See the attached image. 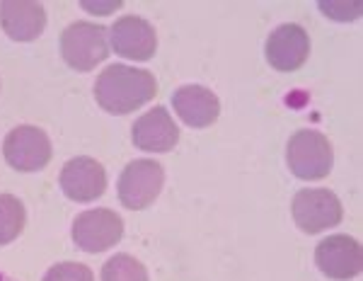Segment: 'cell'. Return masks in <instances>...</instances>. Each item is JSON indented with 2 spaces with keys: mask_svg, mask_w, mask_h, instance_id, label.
I'll use <instances>...</instances> for the list:
<instances>
[{
  "mask_svg": "<svg viewBox=\"0 0 363 281\" xmlns=\"http://www.w3.org/2000/svg\"><path fill=\"white\" fill-rule=\"evenodd\" d=\"M157 92V80L150 70L114 63L99 73L95 83L97 104L109 114H128L148 104Z\"/></svg>",
  "mask_w": 363,
  "mask_h": 281,
  "instance_id": "6da1fadb",
  "label": "cell"
},
{
  "mask_svg": "<svg viewBox=\"0 0 363 281\" xmlns=\"http://www.w3.org/2000/svg\"><path fill=\"white\" fill-rule=\"evenodd\" d=\"M286 162L298 180H325L335 165V150L325 133L301 128L286 145Z\"/></svg>",
  "mask_w": 363,
  "mask_h": 281,
  "instance_id": "7a4b0ae2",
  "label": "cell"
},
{
  "mask_svg": "<svg viewBox=\"0 0 363 281\" xmlns=\"http://www.w3.org/2000/svg\"><path fill=\"white\" fill-rule=\"evenodd\" d=\"M107 27L95 25V22H73L63 29L61 34V56L73 70L87 73L102 63L112 51L107 42Z\"/></svg>",
  "mask_w": 363,
  "mask_h": 281,
  "instance_id": "3957f363",
  "label": "cell"
},
{
  "mask_svg": "<svg viewBox=\"0 0 363 281\" xmlns=\"http://www.w3.org/2000/svg\"><path fill=\"white\" fill-rule=\"evenodd\" d=\"M296 226L308 236H318L332 226H339L344 219L342 202L330 189H301L291 202Z\"/></svg>",
  "mask_w": 363,
  "mask_h": 281,
  "instance_id": "277c9868",
  "label": "cell"
},
{
  "mask_svg": "<svg viewBox=\"0 0 363 281\" xmlns=\"http://www.w3.org/2000/svg\"><path fill=\"white\" fill-rule=\"evenodd\" d=\"M3 155L8 165L17 172H37L49 165L54 148H51V140L44 128L22 124L5 136Z\"/></svg>",
  "mask_w": 363,
  "mask_h": 281,
  "instance_id": "5b68a950",
  "label": "cell"
},
{
  "mask_svg": "<svg viewBox=\"0 0 363 281\" xmlns=\"http://www.w3.org/2000/svg\"><path fill=\"white\" fill-rule=\"evenodd\" d=\"M162 182H165V170L160 162L148 160V158L128 162L116 184L121 206L131 211L148 209L162 192Z\"/></svg>",
  "mask_w": 363,
  "mask_h": 281,
  "instance_id": "8992f818",
  "label": "cell"
},
{
  "mask_svg": "<svg viewBox=\"0 0 363 281\" xmlns=\"http://www.w3.org/2000/svg\"><path fill=\"white\" fill-rule=\"evenodd\" d=\"M73 243L80 250L90 255L104 253V250L114 248L121 238H124V221L112 209H90L83 211L78 219L73 221Z\"/></svg>",
  "mask_w": 363,
  "mask_h": 281,
  "instance_id": "52a82bcc",
  "label": "cell"
},
{
  "mask_svg": "<svg viewBox=\"0 0 363 281\" xmlns=\"http://www.w3.org/2000/svg\"><path fill=\"white\" fill-rule=\"evenodd\" d=\"M315 262L320 272L327 279L335 281H349L359 277L363 269V250L361 243L351 236L337 233V236L325 238L315 250Z\"/></svg>",
  "mask_w": 363,
  "mask_h": 281,
  "instance_id": "ba28073f",
  "label": "cell"
},
{
  "mask_svg": "<svg viewBox=\"0 0 363 281\" xmlns=\"http://www.w3.org/2000/svg\"><path fill=\"white\" fill-rule=\"evenodd\" d=\"M61 189L70 202L90 204L107 189V172L90 155L70 158L61 170Z\"/></svg>",
  "mask_w": 363,
  "mask_h": 281,
  "instance_id": "9c48e42d",
  "label": "cell"
},
{
  "mask_svg": "<svg viewBox=\"0 0 363 281\" xmlns=\"http://www.w3.org/2000/svg\"><path fill=\"white\" fill-rule=\"evenodd\" d=\"M267 63L281 73H294L303 68L310 56V37L301 25H281L269 34L264 44Z\"/></svg>",
  "mask_w": 363,
  "mask_h": 281,
  "instance_id": "30bf717a",
  "label": "cell"
},
{
  "mask_svg": "<svg viewBox=\"0 0 363 281\" xmlns=\"http://www.w3.org/2000/svg\"><path fill=\"white\" fill-rule=\"evenodd\" d=\"M112 49L128 61H150L157 49L155 27L138 15H124L109 29Z\"/></svg>",
  "mask_w": 363,
  "mask_h": 281,
  "instance_id": "8fae6325",
  "label": "cell"
},
{
  "mask_svg": "<svg viewBox=\"0 0 363 281\" xmlns=\"http://www.w3.org/2000/svg\"><path fill=\"white\" fill-rule=\"evenodd\" d=\"M131 138L136 148L145 153H167L179 143V128L165 107H155L136 119L131 126Z\"/></svg>",
  "mask_w": 363,
  "mask_h": 281,
  "instance_id": "7c38bea8",
  "label": "cell"
},
{
  "mask_svg": "<svg viewBox=\"0 0 363 281\" xmlns=\"http://www.w3.org/2000/svg\"><path fill=\"white\" fill-rule=\"evenodd\" d=\"M0 27L13 42H34L46 27V10L34 0H3Z\"/></svg>",
  "mask_w": 363,
  "mask_h": 281,
  "instance_id": "4fadbf2b",
  "label": "cell"
},
{
  "mask_svg": "<svg viewBox=\"0 0 363 281\" xmlns=\"http://www.w3.org/2000/svg\"><path fill=\"white\" fill-rule=\"evenodd\" d=\"M174 112L186 126L206 128L220 116V102L213 90L203 85H182L172 95Z\"/></svg>",
  "mask_w": 363,
  "mask_h": 281,
  "instance_id": "5bb4252c",
  "label": "cell"
},
{
  "mask_svg": "<svg viewBox=\"0 0 363 281\" xmlns=\"http://www.w3.org/2000/svg\"><path fill=\"white\" fill-rule=\"evenodd\" d=\"M25 204L13 194H0V245H10L25 231Z\"/></svg>",
  "mask_w": 363,
  "mask_h": 281,
  "instance_id": "9a60e30c",
  "label": "cell"
},
{
  "mask_svg": "<svg viewBox=\"0 0 363 281\" xmlns=\"http://www.w3.org/2000/svg\"><path fill=\"white\" fill-rule=\"evenodd\" d=\"M102 281H148V269L136 257L119 253L104 262Z\"/></svg>",
  "mask_w": 363,
  "mask_h": 281,
  "instance_id": "2e32d148",
  "label": "cell"
},
{
  "mask_svg": "<svg viewBox=\"0 0 363 281\" xmlns=\"http://www.w3.org/2000/svg\"><path fill=\"white\" fill-rule=\"evenodd\" d=\"M44 281H95V274L80 262H61L46 272Z\"/></svg>",
  "mask_w": 363,
  "mask_h": 281,
  "instance_id": "e0dca14e",
  "label": "cell"
},
{
  "mask_svg": "<svg viewBox=\"0 0 363 281\" xmlns=\"http://www.w3.org/2000/svg\"><path fill=\"white\" fill-rule=\"evenodd\" d=\"M320 8L325 10V15L332 17V20L349 22L361 15L363 3H320Z\"/></svg>",
  "mask_w": 363,
  "mask_h": 281,
  "instance_id": "ac0fdd59",
  "label": "cell"
},
{
  "mask_svg": "<svg viewBox=\"0 0 363 281\" xmlns=\"http://www.w3.org/2000/svg\"><path fill=\"white\" fill-rule=\"evenodd\" d=\"M85 10H92L95 15H109L112 10H119L121 8V0H116V3H83Z\"/></svg>",
  "mask_w": 363,
  "mask_h": 281,
  "instance_id": "d6986e66",
  "label": "cell"
},
{
  "mask_svg": "<svg viewBox=\"0 0 363 281\" xmlns=\"http://www.w3.org/2000/svg\"><path fill=\"white\" fill-rule=\"evenodd\" d=\"M0 281H13V279H8V277H5V274H0Z\"/></svg>",
  "mask_w": 363,
  "mask_h": 281,
  "instance_id": "ffe728a7",
  "label": "cell"
}]
</instances>
